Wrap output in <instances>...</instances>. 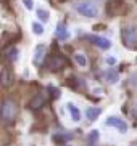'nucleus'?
Masks as SVG:
<instances>
[{
	"mask_svg": "<svg viewBox=\"0 0 137 146\" xmlns=\"http://www.w3.org/2000/svg\"><path fill=\"white\" fill-rule=\"evenodd\" d=\"M126 11V5L123 2H108L107 3V13L110 16H116L120 13H124Z\"/></svg>",
	"mask_w": 137,
	"mask_h": 146,
	"instance_id": "0eeeda50",
	"label": "nucleus"
},
{
	"mask_svg": "<svg viewBox=\"0 0 137 146\" xmlns=\"http://www.w3.org/2000/svg\"><path fill=\"white\" fill-rule=\"evenodd\" d=\"M66 85H69L71 88H76V90H79V88L86 90V84H84V80H82V79H77L76 76H69V77L66 79Z\"/></svg>",
	"mask_w": 137,
	"mask_h": 146,
	"instance_id": "1a4fd4ad",
	"label": "nucleus"
},
{
	"mask_svg": "<svg viewBox=\"0 0 137 146\" xmlns=\"http://www.w3.org/2000/svg\"><path fill=\"white\" fill-rule=\"evenodd\" d=\"M66 66H68V60L63 55H60V53H53V55H50L45 60V68L48 71H52V72H58V71L64 69Z\"/></svg>",
	"mask_w": 137,
	"mask_h": 146,
	"instance_id": "7ed1b4c3",
	"label": "nucleus"
},
{
	"mask_svg": "<svg viewBox=\"0 0 137 146\" xmlns=\"http://www.w3.org/2000/svg\"><path fill=\"white\" fill-rule=\"evenodd\" d=\"M32 31H34L36 35H42L44 34V26L40 23H34V24H32Z\"/></svg>",
	"mask_w": 137,
	"mask_h": 146,
	"instance_id": "aec40b11",
	"label": "nucleus"
},
{
	"mask_svg": "<svg viewBox=\"0 0 137 146\" xmlns=\"http://www.w3.org/2000/svg\"><path fill=\"white\" fill-rule=\"evenodd\" d=\"M15 37V34H10V32H3V35H2V43L3 45H7V43L10 42V40Z\"/></svg>",
	"mask_w": 137,
	"mask_h": 146,
	"instance_id": "412c9836",
	"label": "nucleus"
},
{
	"mask_svg": "<svg viewBox=\"0 0 137 146\" xmlns=\"http://www.w3.org/2000/svg\"><path fill=\"white\" fill-rule=\"evenodd\" d=\"M44 55H45V47L44 45H37L36 47V53H34V64L39 66L40 61L44 60Z\"/></svg>",
	"mask_w": 137,
	"mask_h": 146,
	"instance_id": "f8f14e48",
	"label": "nucleus"
},
{
	"mask_svg": "<svg viewBox=\"0 0 137 146\" xmlns=\"http://www.w3.org/2000/svg\"><path fill=\"white\" fill-rule=\"evenodd\" d=\"M55 37H56L58 40H68L69 32H68V29H66V26H64V23H58V24H56Z\"/></svg>",
	"mask_w": 137,
	"mask_h": 146,
	"instance_id": "9d476101",
	"label": "nucleus"
},
{
	"mask_svg": "<svg viewBox=\"0 0 137 146\" xmlns=\"http://www.w3.org/2000/svg\"><path fill=\"white\" fill-rule=\"evenodd\" d=\"M37 16H39V19H40V21H48V11L47 10H44V8H39L37 10Z\"/></svg>",
	"mask_w": 137,
	"mask_h": 146,
	"instance_id": "6ab92c4d",
	"label": "nucleus"
},
{
	"mask_svg": "<svg viewBox=\"0 0 137 146\" xmlns=\"http://www.w3.org/2000/svg\"><path fill=\"white\" fill-rule=\"evenodd\" d=\"M18 48L16 47H8L7 50H5V60L10 61V63H13V61L18 60Z\"/></svg>",
	"mask_w": 137,
	"mask_h": 146,
	"instance_id": "9b49d317",
	"label": "nucleus"
},
{
	"mask_svg": "<svg viewBox=\"0 0 137 146\" xmlns=\"http://www.w3.org/2000/svg\"><path fill=\"white\" fill-rule=\"evenodd\" d=\"M105 125H108V127H115L116 130H120L121 133H126L128 132V125H126V122L123 119H120V117L116 116H110L107 120H105Z\"/></svg>",
	"mask_w": 137,
	"mask_h": 146,
	"instance_id": "423d86ee",
	"label": "nucleus"
},
{
	"mask_svg": "<svg viewBox=\"0 0 137 146\" xmlns=\"http://www.w3.org/2000/svg\"><path fill=\"white\" fill-rule=\"evenodd\" d=\"M23 3H24V7H26L28 10H31V8H32V2H31V0H24Z\"/></svg>",
	"mask_w": 137,
	"mask_h": 146,
	"instance_id": "393cba45",
	"label": "nucleus"
},
{
	"mask_svg": "<svg viewBox=\"0 0 137 146\" xmlns=\"http://www.w3.org/2000/svg\"><path fill=\"white\" fill-rule=\"evenodd\" d=\"M136 108H137V104H136Z\"/></svg>",
	"mask_w": 137,
	"mask_h": 146,
	"instance_id": "a878e982",
	"label": "nucleus"
},
{
	"mask_svg": "<svg viewBox=\"0 0 137 146\" xmlns=\"http://www.w3.org/2000/svg\"><path fill=\"white\" fill-rule=\"evenodd\" d=\"M11 82H13V77H11V74H10V71L7 68H2V85L8 87Z\"/></svg>",
	"mask_w": 137,
	"mask_h": 146,
	"instance_id": "4468645a",
	"label": "nucleus"
},
{
	"mask_svg": "<svg viewBox=\"0 0 137 146\" xmlns=\"http://www.w3.org/2000/svg\"><path fill=\"white\" fill-rule=\"evenodd\" d=\"M136 146H137V145H136Z\"/></svg>",
	"mask_w": 137,
	"mask_h": 146,
	"instance_id": "bb28decb",
	"label": "nucleus"
},
{
	"mask_svg": "<svg viewBox=\"0 0 137 146\" xmlns=\"http://www.w3.org/2000/svg\"><path fill=\"white\" fill-rule=\"evenodd\" d=\"M107 64H110V66L116 64V58H113V56H110V58H107Z\"/></svg>",
	"mask_w": 137,
	"mask_h": 146,
	"instance_id": "b1692460",
	"label": "nucleus"
},
{
	"mask_svg": "<svg viewBox=\"0 0 137 146\" xmlns=\"http://www.w3.org/2000/svg\"><path fill=\"white\" fill-rule=\"evenodd\" d=\"M121 40L123 45L129 50H137V27L136 26H124L121 29Z\"/></svg>",
	"mask_w": 137,
	"mask_h": 146,
	"instance_id": "f03ea898",
	"label": "nucleus"
},
{
	"mask_svg": "<svg viewBox=\"0 0 137 146\" xmlns=\"http://www.w3.org/2000/svg\"><path fill=\"white\" fill-rule=\"evenodd\" d=\"M105 79L108 82H116L118 80V72H116L115 69H107V72H105Z\"/></svg>",
	"mask_w": 137,
	"mask_h": 146,
	"instance_id": "dca6fc26",
	"label": "nucleus"
},
{
	"mask_svg": "<svg viewBox=\"0 0 137 146\" xmlns=\"http://www.w3.org/2000/svg\"><path fill=\"white\" fill-rule=\"evenodd\" d=\"M48 92L52 93V98H60V88H56V87H48Z\"/></svg>",
	"mask_w": 137,
	"mask_h": 146,
	"instance_id": "4be33fe9",
	"label": "nucleus"
},
{
	"mask_svg": "<svg viewBox=\"0 0 137 146\" xmlns=\"http://www.w3.org/2000/svg\"><path fill=\"white\" fill-rule=\"evenodd\" d=\"M68 111L71 112V117H73L74 122H77V120L81 119V112H79V109H77L73 103H68Z\"/></svg>",
	"mask_w": 137,
	"mask_h": 146,
	"instance_id": "2eb2a0df",
	"label": "nucleus"
},
{
	"mask_svg": "<svg viewBox=\"0 0 137 146\" xmlns=\"http://www.w3.org/2000/svg\"><path fill=\"white\" fill-rule=\"evenodd\" d=\"M0 117H2V124L5 125H13L16 122L18 117V104L15 100L5 98L0 106Z\"/></svg>",
	"mask_w": 137,
	"mask_h": 146,
	"instance_id": "f257e3e1",
	"label": "nucleus"
},
{
	"mask_svg": "<svg viewBox=\"0 0 137 146\" xmlns=\"http://www.w3.org/2000/svg\"><path fill=\"white\" fill-rule=\"evenodd\" d=\"M69 138H71V135H68V133H64V135L55 133V135H53V141L55 143H63V141H66V140H69Z\"/></svg>",
	"mask_w": 137,
	"mask_h": 146,
	"instance_id": "f3484780",
	"label": "nucleus"
},
{
	"mask_svg": "<svg viewBox=\"0 0 137 146\" xmlns=\"http://www.w3.org/2000/svg\"><path fill=\"white\" fill-rule=\"evenodd\" d=\"M74 60H76V63L79 66H87V60L82 53H76V55H74Z\"/></svg>",
	"mask_w": 137,
	"mask_h": 146,
	"instance_id": "a211bd4d",
	"label": "nucleus"
},
{
	"mask_svg": "<svg viewBox=\"0 0 137 146\" xmlns=\"http://www.w3.org/2000/svg\"><path fill=\"white\" fill-rule=\"evenodd\" d=\"M47 103H48V95L45 93V92H39V93H36L34 96L29 100L28 108H29L31 111H39V109H42Z\"/></svg>",
	"mask_w": 137,
	"mask_h": 146,
	"instance_id": "39448f33",
	"label": "nucleus"
},
{
	"mask_svg": "<svg viewBox=\"0 0 137 146\" xmlns=\"http://www.w3.org/2000/svg\"><path fill=\"white\" fill-rule=\"evenodd\" d=\"M87 138H89V141H97V140H99V132H97V130H92Z\"/></svg>",
	"mask_w": 137,
	"mask_h": 146,
	"instance_id": "5701e85b",
	"label": "nucleus"
},
{
	"mask_svg": "<svg viewBox=\"0 0 137 146\" xmlns=\"http://www.w3.org/2000/svg\"><path fill=\"white\" fill-rule=\"evenodd\" d=\"M76 10H77V13H81L82 16H86V18H94L99 13V8H97V5L94 2H77Z\"/></svg>",
	"mask_w": 137,
	"mask_h": 146,
	"instance_id": "20e7f679",
	"label": "nucleus"
},
{
	"mask_svg": "<svg viewBox=\"0 0 137 146\" xmlns=\"http://www.w3.org/2000/svg\"><path fill=\"white\" fill-rule=\"evenodd\" d=\"M100 114H102V109L100 108H87V111H86V116L89 120H95Z\"/></svg>",
	"mask_w": 137,
	"mask_h": 146,
	"instance_id": "ddd939ff",
	"label": "nucleus"
},
{
	"mask_svg": "<svg viewBox=\"0 0 137 146\" xmlns=\"http://www.w3.org/2000/svg\"><path fill=\"white\" fill-rule=\"evenodd\" d=\"M86 39H89L95 47L102 48V50H108V48L111 47V42H110L108 39H105V37H100V35H94V34H92V35H87Z\"/></svg>",
	"mask_w": 137,
	"mask_h": 146,
	"instance_id": "6e6552de",
	"label": "nucleus"
}]
</instances>
